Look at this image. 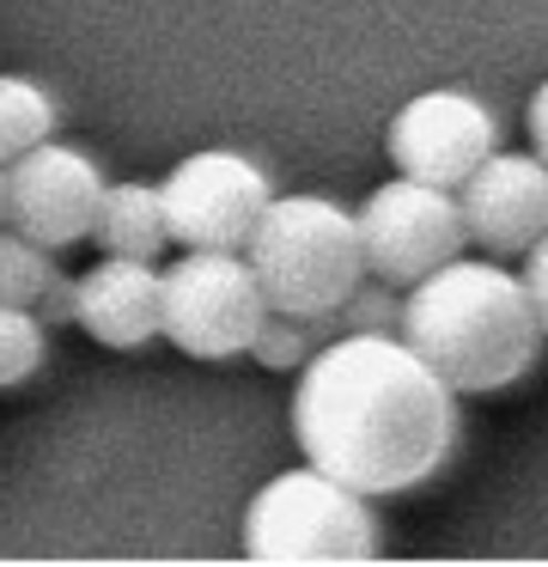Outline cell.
<instances>
[{
  "instance_id": "cell-5",
  "label": "cell",
  "mask_w": 548,
  "mask_h": 567,
  "mask_svg": "<svg viewBox=\"0 0 548 567\" xmlns=\"http://www.w3.org/2000/svg\"><path fill=\"white\" fill-rule=\"evenodd\" d=\"M275 318L244 250H183L165 269V342L189 360H238Z\"/></svg>"
},
{
  "instance_id": "cell-17",
  "label": "cell",
  "mask_w": 548,
  "mask_h": 567,
  "mask_svg": "<svg viewBox=\"0 0 548 567\" xmlns=\"http://www.w3.org/2000/svg\"><path fill=\"white\" fill-rule=\"evenodd\" d=\"M37 318H43V323L80 318V275H55V281H49V293L37 299Z\"/></svg>"
},
{
  "instance_id": "cell-6",
  "label": "cell",
  "mask_w": 548,
  "mask_h": 567,
  "mask_svg": "<svg viewBox=\"0 0 548 567\" xmlns=\"http://www.w3.org/2000/svg\"><path fill=\"white\" fill-rule=\"evenodd\" d=\"M360 233H365L372 275L390 287L426 281L445 262H457L463 245H469V220H463L457 189L421 184V177H402V172L396 184H378L360 202Z\"/></svg>"
},
{
  "instance_id": "cell-10",
  "label": "cell",
  "mask_w": 548,
  "mask_h": 567,
  "mask_svg": "<svg viewBox=\"0 0 548 567\" xmlns=\"http://www.w3.org/2000/svg\"><path fill=\"white\" fill-rule=\"evenodd\" d=\"M469 245L487 257H530L548 233V159L542 153H494L469 184L457 189Z\"/></svg>"
},
{
  "instance_id": "cell-8",
  "label": "cell",
  "mask_w": 548,
  "mask_h": 567,
  "mask_svg": "<svg viewBox=\"0 0 548 567\" xmlns=\"http://www.w3.org/2000/svg\"><path fill=\"white\" fill-rule=\"evenodd\" d=\"M384 147H390V165L402 177L463 189L499 153V123L482 99H469L457 86H433L390 116Z\"/></svg>"
},
{
  "instance_id": "cell-19",
  "label": "cell",
  "mask_w": 548,
  "mask_h": 567,
  "mask_svg": "<svg viewBox=\"0 0 548 567\" xmlns=\"http://www.w3.org/2000/svg\"><path fill=\"white\" fill-rule=\"evenodd\" d=\"M524 135H530V153L548 159V80L530 92V104H524Z\"/></svg>"
},
{
  "instance_id": "cell-12",
  "label": "cell",
  "mask_w": 548,
  "mask_h": 567,
  "mask_svg": "<svg viewBox=\"0 0 548 567\" xmlns=\"http://www.w3.org/2000/svg\"><path fill=\"white\" fill-rule=\"evenodd\" d=\"M92 245L104 257H146L170 245V220H165V189L158 184H110L97 202V226Z\"/></svg>"
},
{
  "instance_id": "cell-20",
  "label": "cell",
  "mask_w": 548,
  "mask_h": 567,
  "mask_svg": "<svg viewBox=\"0 0 548 567\" xmlns=\"http://www.w3.org/2000/svg\"><path fill=\"white\" fill-rule=\"evenodd\" d=\"M0 226H7V165H0Z\"/></svg>"
},
{
  "instance_id": "cell-11",
  "label": "cell",
  "mask_w": 548,
  "mask_h": 567,
  "mask_svg": "<svg viewBox=\"0 0 548 567\" xmlns=\"http://www.w3.org/2000/svg\"><path fill=\"white\" fill-rule=\"evenodd\" d=\"M80 323L104 348H146L165 336V275L146 257H104L80 275Z\"/></svg>"
},
{
  "instance_id": "cell-2",
  "label": "cell",
  "mask_w": 548,
  "mask_h": 567,
  "mask_svg": "<svg viewBox=\"0 0 548 567\" xmlns=\"http://www.w3.org/2000/svg\"><path fill=\"white\" fill-rule=\"evenodd\" d=\"M402 342L457 396H494L536 372L548 330L524 275H511L499 257H457L402 287Z\"/></svg>"
},
{
  "instance_id": "cell-3",
  "label": "cell",
  "mask_w": 548,
  "mask_h": 567,
  "mask_svg": "<svg viewBox=\"0 0 548 567\" xmlns=\"http://www.w3.org/2000/svg\"><path fill=\"white\" fill-rule=\"evenodd\" d=\"M268 306L292 318H329L372 275L360 214L329 196H275L244 245Z\"/></svg>"
},
{
  "instance_id": "cell-18",
  "label": "cell",
  "mask_w": 548,
  "mask_h": 567,
  "mask_svg": "<svg viewBox=\"0 0 548 567\" xmlns=\"http://www.w3.org/2000/svg\"><path fill=\"white\" fill-rule=\"evenodd\" d=\"M524 287H530V306H536V318H542V330H548V233L536 238V250L524 257Z\"/></svg>"
},
{
  "instance_id": "cell-14",
  "label": "cell",
  "mask_w": 548,
  "mask_h": 567,
  "mask_svg": "<svg viewBox=\"0 0 548 567\" xmlns=\"http://www.w3.org/2000/svg\"><path fill=\"white\" fill-rule=\"evenodd\" d=\"M55 275V250L24 238L19 226H0V299L7 306H37Z\"/></svg>"
},
{
  "instance_id": "cell-1",
  "label": "cell",
  "mask_w": 548,
  "mask_h": 567,
  "mask_svg": "<svg viewBox=\"0 0 548 567\" xmlns=\"http://www.w3.org/2000/svg\"><path fill=\"white\" fill-rule=\"evenodd\" d=\"M292 440L372 501L414 494L457 452V391L402 336H329L299 367Z\"/></svg>"
},
{
  "instance_id": "cell-13",
  "label": "cell",
  "mask_w": 548,
  "mask_h": 567,
  "mask_svg": "<svg viewBox=\"0 0 548 567\" xmlns=\"http://www.w3.org/2000/svg\"><path fill=\"white\" fill-rule=\"evenodd\" d=\"M55 123H61V111H55L43 80L0 74V165H12L19 153L55 141Z\"/></svg>"
},
{
  "instance_id": "cell-7",
  "label": "cell",
  "mask_w": 548,
  "mask_h": 567,
  "mask_svg": "<svg viewBox=\"0 0 548 567\" xmlns=\"http://www.w3.org/2000/svg\"><path fill=\"white\" fill-rule=\"evenodd\" d=\"M165 220H170V245L183 250H244L250 233L262 226L275 184L250 153H226L207 147L170 165L165 184Z\"/></svg>"
},
{
  "instance_id": "cell-15",
  "label": "cell",
  "mask_w": 548,
  "mask_h": 567,
  "mask_svg": "<svg viewBox=\"0 0 548 567\" xmlns=\"http://www.w3.org/2000/svg\"><path fill=\"white\" fill-rule=\"evenodd\" d=\"M49 360V323L37 318V306H7L0 299V391L37 379Z\"/></svg>"
},
{
  "instance_id": "cell-4",
  "label": "cell",
  "mask_w": 548,
  "mask_h": 567,
  "mask_svg": "<svg viewBox=\"0 0 548 567\" xmlns=\"http://www.w3.org/2000/svg\"><path fill=\"white\" fill-rule=\"evenodd\" d=\"M244 555L250 561H372V494L348 488L317 464L280 470L275 482L256 488L250 513H244Z\"/></svg>"
},
{
  "instance_id": "cell-9",
  "label": "cell",
  "mask_w": 548,
  "mask_h": 567,
  "mask_svg": "<svg viewBox=\"0 0 548 567\" xmlns=\"http://www.w3.org/2000/svg\"><path fill=\"white\" fill-rule=\"evenodd\" d=\"M104 172L68 141H43V147L19 153L7 165V226L49 250H68L92 238L97 202H104Z\"/></svg>"
},
{
  "instance_id": "cell-16",
  "label": "cell",
  "mask_w": 548,
  "mask_h": 567,
  "mask_svg": "<svg viewBox=\"0 0 548 567\" xmlns=\"http://www.w3.org/2000/svg\"><path fill=\"white\" fill-rule=\"evenodd\" d=\"M341 318V336L348 330H372V336H402V287L378 281V275H365L360 287H353V299L335 311Z\"/></svg>"
}]
</instances>
